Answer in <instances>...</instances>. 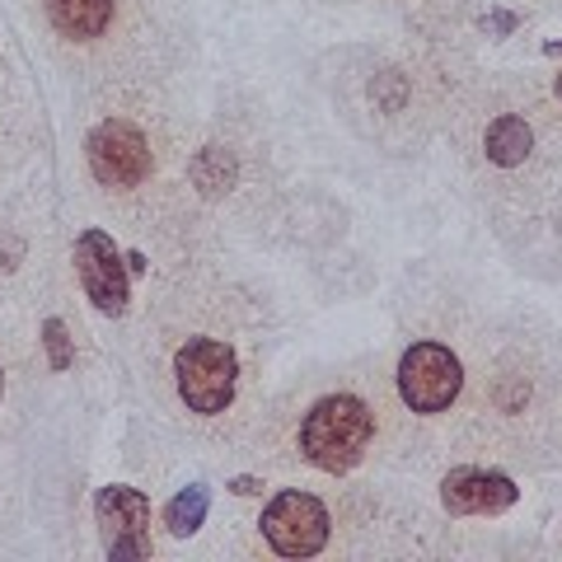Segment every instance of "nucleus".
<instances>
[{"label": "nucleus", "instance_id": "1", "mask_svg": "<svg viewBox=\"0 0 562 562\" xmlns=\"http://www.w3.org/2000/svg\"><path fill=\"white\" fill-rule=\"evenodd\" d=\"M268 310L221 262L173 272L140 314V371L173 427L211 446L244 441L262 417Z\"/></svg>", "mask_w": 562, "mask_h": 562}, {"label": "nucleus", "instance_id": "2", "mask_svg": "<svg viewBox=\"0 0 562 562\" xmlns=\"http://www.w3.org/2000/svg\"><path fill=\"white\" fill-rule=\"evenodd\" d=\"M403 403L394 380L361 371L310 375L301 390L277 403V413L258 417V454L277 469H301L319 479H351L371 464L390 460L398 446Z\"/></svg>", "mask_w": 562, "mask_h": 562}, {"label": "nucleus", "instance_id": "3", "mask_svg": "<svg viewBox=\"0 0 562 562\" xmlns=\"http://www.w3.org/2000/svg\"><path fill=\"white\" fill-rule=\"evenodd\" d=\"M109 94L113 103L85 132V173L103 206L146 221L179 192L173 173L183 165V146L169 113L146 99V85H122Z\"/></svg>", "mask_w": 562, "mask_h": 562}, {"label": "nucleus", "instance_id": "4", "mask_svg": "<svg viewBox=\"0 0 562 562\" xmlns=\"http://www.w3.org/2000/svg\"><path fill=\"white\" fill-rule=\"evenodd\" d=\"M47 52L70 76L99 80L103 90L146 85L165 61L169 33L155 0H24Z\"/></svg>", "mask_w": 562, "mask_h": 562}, {"label": "nucleus", "instance_id": "5", "mask_svg": "<svg viewBox=\"0 0 562 562\" xmlns=\"http://www.w3.org/2000/svg\"><path fill=\"white\" fill-rule=\"evenodd\" d=\"M460 408L473 417V441L483 454H506V446H520L525 436L543 431L549 413V371L535 347L520 338H497L473 357L469 394Z\"/></svg>", "mask_w": 562, "mask_h": 562}, {"label": "nucleus", "instance_id": "6", "mask_svg": "<svg viewBox=\"0 0 562 562\" xmlns=\"http://www.w3.org/2000/svg\"><path fill=\"white\" fill-rule=\"evenodd\" d=\"M469 375H473V357L450 333H417V338L403 342L390 380L403 413L413 422H441L460 413L469 394Z\"/></svg>", "mask_w": 562, "mask_h": 562}, {"label": "nucleus", "instance_id": "7", "mask_svg": "<svg viewBox=\"0 0 562 562\" xmlns=\"http://www.w3.org/2000/svg\"><path fill=\"white\" fill-rule=\"evenodd\" d=\"M258 553L268 558H319L333 549V506L314 487H281L258 516Z\"/></svg>", "mask_w": 562, "mask_h": 562}, {"label": "nucleus", "instance_id": "8", "mask_svg": "<svg viewBox=\"0 0 562 562\" xmlns=\"http://www.w3.org/2000/svg\"><path fill=\"white\" fill-rule=\"evenodd\" d=\"M70 262H76L85 301H90L99 314H109V319L132 314V277H127V262H122V249L113 244L109 231H99V225L80 231Z\"/></svg>", "mask_w": 562, "mask_h": 562}, {"label": "nucleus", "instance_id": "9", "mask_svg": "<svg viewBox=\"0 0 562 562\" xmlns=\"http://www.w3.org/2000/svg\"><path fill=\"white\" fill-rule=\"evenodd\" d=\"M94 520H99V539H103V553L113 562H136V558H150V506L136 487H103L94 497Z\"/></svg>", "mask_w": 562, "mask_h": 562}, {"label": "nucleus", "instance_id": "10", "mask_svg": "<svg viewBox=\"0 0 562 562\" xmlns=\"http://www.w3.org/2000/svg\"><path fill=\"white\" fill-rule=\"evenodd\" d=\"M520 497L516 479H506V473L487 469V464H460L450 469L441 479V506L450 516L460 520H473V516H502L512 512Z\"/></svg>", "mask_w": 562, "mask_h": 562}, {"label": "nucleus", "instance_id": "11", "mask_svg": "<svg viewBox=\"0 0 562 562\" xmlns=\"http://www.w3.org/2000/svg\"><path fill=\"white\" fill-rule=\"evenodd\" d=\"M483 150H487V160L492 165H502V169H516V165H525L530 155L539 150V132H535V122L525 117V113H516V109H506V113H497L483 127Z\"/></svg>", "mask_w": 562, "mask_h": 562}, {"label": "nucleus", "instance_id": "12", "mask_svg": "<svg viewBox=\"0 0 562 562\" xmlns=\"http://www.w3.org/2000/svg\"><path fill=\"white\" fill-rule=\"evenodd\" d=\"M206 512H211V492L202 483H188L179 497H169V506H165V530L179 535V539L198 535L206 525Z\"/></svg>", "mask_w": 562, "mask_h": 562}, {"label": "nucleus", "instance_id": "13", "mask_svg": "<svg viewBox=\"0 0 562 562\" xmlns=\"http://www.w3.org/2000/svg\"><path fill=\"white\" fill-rule=\"evenodd\" d=\"M47 328H52V338H61L57 324H47ZM52 361H66V342H52Z\"/></svg>", "mask_w": 562, "mask_h": 562}, {"label": "nucleus", "instance_id": "14", "mask_svg": "<svg viewBox=\"0 0 562 562\" xmlns=\"http://www.w3.org/2000/svg\"><path fill=\"white\" fill-rule=\"evenodd\" d=\"M0 394H5V375H0Z\"/></svg>", "mask_w": 562, "mask_h": 562}]
</instances>
